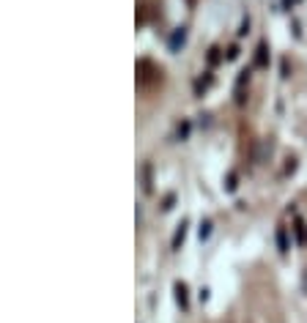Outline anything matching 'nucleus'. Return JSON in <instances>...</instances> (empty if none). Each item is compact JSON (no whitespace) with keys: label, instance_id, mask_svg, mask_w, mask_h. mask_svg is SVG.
I'll return each instance as SVG.
<instances>
[{"label":"nucleus","instance_id":"7","mask_svg":"<svg viewBox=\"0 0 307 323\" xmlns=\"http://www.w3.org/2000/svg\"><path fill=\"white\" fill-rule=\"evenodd\" d=\"M184 39H187V30H184V28H176V33H173V39H170V47L178 49V44H184Z\"/></svg>","mask_w":307,"mask_h":323},{"label":"nucleus","instance_id":"2","mask_svg":"<svg viewBox=\"0 0 307 323\" xmlns=\"http://www.w3.org/2000/svg\"><path fill=\"white\" fill-rule=\"evenodd\" d=\"M173 290H176V301L181 310H189V296H187V282L178 279L176 285H173Z\"/></svg>","mask_w":307,"mask_h":323},{"label":"nucleus","instance_id":"8","mask_svg":"<svg viewBox=\"0 0 307 323\" xmlns=\"http://www.w3.org/2000/svg\"><path fill=\"white\" fill-rule=\"evenodd\" d=\"M208 85H211V74H208V71H206V77H203V80H198V83H195V96H201L203 91L208 88Z\"/></svg>","mask_w":307,"mask_h":323},{"label":"nucleus","instance_id":"1","mask_svg":"<svg viewBox=\"0 0 307 323\" xmlns=\"http://www.w3.org/2000/svg\"><path fill=\"white\" fill-rule=\"evenodd\" d=\"M255 69H269V47H266V42H260L258 49H255Z\"/></svg>","mask_w":307,"mask_h":323},{"label":"nucleus","instance_id":"11","mask_svg":"<svg viewBox=\"0 0 307 323\" xmlns=\"http://www.w3.org/2000/svg\"><path fill=\"white\" fill-rule=\"evenodd\" d=\"M247 30H250V17H244L242 19V28H239V36H247Z\"/></svg>","mask_w":307,"mask_h":323},{"label":"nucleus","instance_id":"13","mask_svg":"<svg viewBox=\"0 0 307 323\" xmlns=\"http://www.w3.org/2000/svg\"><path fill=\"white\" fill-rule=\"evenodd\" d=\"M187 135H189V124L178 126V137H187Z\"/></svg>","mask_w":307,"mask_h":323},{"label":"nucleus","instance_id":"5","mask_svg":"<svg viewBox=\"0 0 307 323\" xmlns=\"http://www.w3.org/2000/svg\"><path fill=\"white\" fill-rule=\"evenodd\" d=\"M277 249H280V252H288V233H285V228H283V225H280V228H277Z\"/></svg>","mask_w":307,"mask_h":323},{"label":"nucleus","instance_id":"3","mask_svg":"<svg viewBox=\"0 0 307 323\" xmlns=\"http://www.w3.org/2000/svg\"><path fill=\"white\" fill-rule=\"evenodd\" d=\"M140 173H143V192L151 194L154 192V167H151V162H146Z\"/></svg>","mask_w":307,"mask_h":323},{"label":"nucleus","instance_id":"9","mask_svg":"<svg viewBox=\"0 0 307 323\" xmlns=\"http://www.w3.org/2000/svg\"><path fill=\"white\" fill-rule=\"evenodd\" d=\"M219 58H222V55H219V47H211V49H208V66L219 63Z\"/></svg>","mask_w":307,"mask_h":323},{"label":"nucleus","instance_id":"10","mask_svg":"<svg viewBox=\"0 0 307 323\" xmlns=\"http://www.w3.org/2000/svg\"><path fill=\"white\" fill-rule=\"evenodd\" d=\"M236 186H239V184H236V173H228V189L233 192Z\"/></svg>","mask_w":307,"mask_h":323},{"label":"nucleus","instance_id":"6","mask_svg":"<svg viewBox=\"0 0 307 323\" xmlns=\"http://www.w3.org/2000/svg\"><path fill=\"white\" fill-rule=\"evenodd\" d=\"M211 228H214V222L206 217V219H203V222H201V230H198V235H201V241H206L208 235H211Z\"/></svg>","mask_w":307,"mask_h":323},{"label":"nucleus","instance_id":"4","mask_svg":"<svg viewBox=\"0 0 307 323\" xmlns=\"http://www.w3.org/2000/svg\"><path fill=\"white\" fill-rule=\"evenodd\" d=\"M187 219H181V225H178V228H176V233H173V241H170V247L173 249H178V247H181V244H184V238H187Z\"/></svg>","mask_w":307,"mask_h":323},{"label":"nucleus","instance_id":"14","mask_svg":"<svg viewBox=\"0 0 307 323\" xmlns=\"http://www.w3.org/2000/svg\"><path fill=\"white\" fill-rule=\"evenodd\" d=\"M187 3H189V6H195V0H187Z\"/></svg>","mask_w":307,"mask_h":323},{"label":"nucleus","instance_id":"12","mask_svg":"<svg viewBox=\"0 0 307 323\" xmlns=\"http://www.w3.org/2000/svg\"><path fill=\"white\" fill-rule=\"evenodd\" d=\"M239 58V47H228V60H236Z\"/></svg>","mask_w":307,"mask_h":323}]
</instances>
